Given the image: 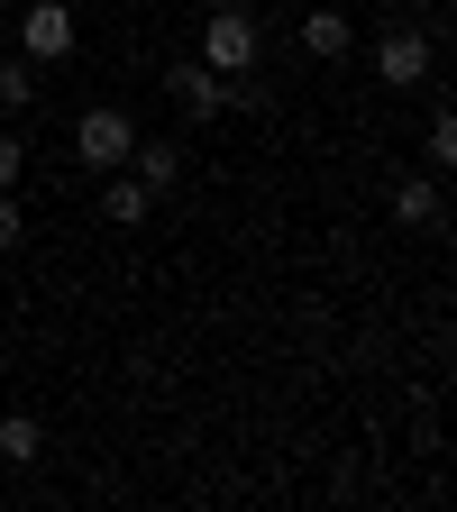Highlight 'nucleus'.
I'll return each instance as SVG.
<instances>
[{
	"instance_id": "obj_8",
	"label": "nucleus",
	"mask_w": 457,
	"mask_h": 512,
	"mask_svg": "<svg viewBox=\"0 0 457 512\" xmlns=\"http://www.w3.org/2000/svg\"><path fill=\"white\" fill-rule=\"evenodd\" d=\"M302 46L339 64V55H348V19H339V10H311V19H302Z\"/></svg>"
},
{
	"instance_id": "obj_11",
	"label": "nucleus",
	"mask_w": 457,
	"mask_h": 512,
	"mask_svg": "<svg viewBox=\"0 0 457 512\" xmlns=\"http://www.w3.org/2000/svg\"><path fill=\"white\" fill-rule=\"evenodd\" d=\"M0 458H19V467H37V421L19 412V421H0Z\"/></svg>"
},
{
	"instance_id": "obj_14",
	"label": "nucleus",
	"mask_w": 457,
	"mask_h": 512,
	"mask_svg": "<svg viewBox=\"0 0 457 512\" xmlns=\"http://www.w3.org/2000/svg\"><path fill=\"white\" fill-rule=\"evenodd\" d=\"M19 174H28V147H19V138H0V192H19Z\"/></svg>"
},
{
	"instance_id": "obj_4",
	"label": "nucleus",
	"mask_w": 457,
	"mask_h": 512,
	"mask_svg": "<svg viewBox=\"0 0 457 512\" xmlns=\"http://www.w3.org/2000/svg\"><path fill=\"white\" fill-rule=\"evenodd\" d=\"M375 74L384 83H430V37L421 28H384L375 37Z\"/></svg>"
},
{
	"instance_id": "obj_6",
	"label": "nucleus",
	"mask_w": 457,
	"mask_h": 512,
	"mask_svg": "<svg viewBox=\"0 0 457 512\" xmlns=\"http://www.w3.org/2000/svg\"><path fill=\"white\" fill-rule=\"evenodd\" d=\"M101 211H110L119 229H138V220L156 211V192H147L138 174H128V165H110V174H101Z\"/></svg>"
},
{
	"instance_id": "obj_1",
	"label": "nucleus",
	"mask_w": 457,
	"mask_h": 512,
	"mask_svg": "<svg viewBox=\"0 0 457 512\" xmlns=\"http://www.w3.org/2000/svg\"><path fill=\"white\" fill-rule=\"evenodd\" d=\"M202 64H211V74H256V19H247V10H211Z\"/></svg>"
},
{
	"instance_id": "obj_13",
	"label": "nucleus",
	"mask_w": 457,
	"mask_h": 512,
	"mask_svg": "<svg viewBox=\"0 0 457 512\" xmlns=\"http://www.w3.org/2000/svg\"><path fill=\"white\" fill-rule=\"evenodd\" d=\"M430 165H457V119H448V110L430 119Z\"/></svg>"
},
{
	"instance_id": "obj_7",
	"label": "nucleus",
	"mask_w": 457,
	"mask_h": 512,
	"mask_svg": "<svg viewBox=\"0 0 457 512\" xmlns=\"http://www.w3.org/2000/svg\"><path fill=\"white\" fill-rule=\"evenodd\" d=\"M128 174H138L147 192H174L183 183V147L174 138H138V147H128Z\"/></svg>"
},
{
	"instance_id": "obj_2",
	"label": "nucleus",
	"mask_w": 457,
	"mask_h": 512,
	"mask_svg": "<svg viewBox=\"0 0 457 512\" xmlns=\"http://www.w3.org/2000/svg\"><path fill=\"white\" fill-rule=\"evenodd\" d=\"M74 147H83V165H128V147H138V128H128V110H83L74 119Z\"/></svg>"
},
{
	"instance_id": "obj_3",
	"label": "nucleus",
	"mask_w": 457,
	"mask_h": 512,
	"mask_svg": "<svg viewBox=\"0 0 457 512\" xmlns=\"http://www.w3.org/2000/svg\"><path fill=\"white\" fill-rule=\"evenodd\" d=\"M19 55L28 64H64L74 55V10H64V0H37V10L19 19Z\"/></svg>"
},
{
	"instance_id": "obj_10",
	"label": "nucleus",
	"mask_w": 457,
	"mask_h": 512,
	"mask_svg": "<svg viewBox=\"0 0 457 512\" xmlns=\"http://www.w3.org/2000/svg\"><path fill=\"white\" fill-rule=\"evenodd\" d=\"M28 101H37V64L10 55V64H0V110H28Z\"/></svg>"
},
{
	"instance_id": "obj_5",
	"label": "nucleus",
	"mask_w": 457,
	"mask_h": 512,
	"mask_svg": "<svg viewBox=\"0 0 457 512\" xmlns=\"http://www.w3.org/2000/svg\"><path fill=\"white\" fill-rule=\"evenodd\" d=\"M229 83H238V74H211V64H174V101H183L192 119H220V110H229Z\"/></svg>"
},
{
	"instance_id": "obj_12",
	"label": "nucleus",
	"mask_w": 457,
	"mask_h": 512,
	"mask_svg": "<svg viewBox=\"0 0 457 512\" xmlns=\"http://www.w3.org/2000/svg\"><path fill=\"white\" fill-rule=\"evenodd\" d=\"M28 238V211H19V192H0V256H10Z\"/></svg>"
},
{
	"instance_id": "obj_9",
	"label": "nucleus",
	"mask_w": 457,
	"mask_h": 512,
	"mask_svg": "<svg viewBox=\"0 0 457 512\" xmlns=\"http://www.w3.org/2000/svg\"><path fill=\"white\" fill-rule=\"evenodd\" d=\"M394 220H403V229H430V220H439V192H430V183H394Z\"/></svg>"
}]
</instances>
